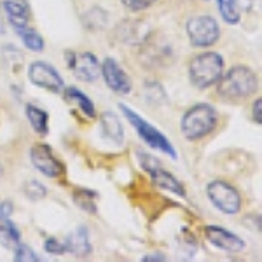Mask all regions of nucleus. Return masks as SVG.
I'll use <instances>...</instances> for the list:
<instances>
[{
	"label": "nucleus",
	"instance_id": "412c9836",
	"mask_svg": "<svg viewBox=\"0 0 262 262\" xmlns=\"http://www.w3.org/2000/svg\"><path fill=\"white\" fill-rule=\"evenodd\" d=\"M96 194L91 192V191H77L74 194V201L77 203L79 206H81L82 210H86V212H91V213H96V205H95V200H91V198H95Z\"/></svg>",
	"mask_w": 262,
	"mask_h": 262
},
{
	"label": "nucleus",
	"instance_id": "7ed1b4c3",
	"mask_svg": "<svg viewBox=\"0 0 262 262\" xmlns=\"http://www.w3.org/2000/svg\"><path fill=\"white\" fill-rule=\"evenodd\" d=\"M224 72V60L217 53H203L194 56L189 65V77L191 82L200 90H206L212 84L219 82Z\"/></svg>",
	"mask_w": 262,
	"mask_h": 262
},
{
	"label": "nucleus",
	"instance_id": "f3484780",
	"mask_svg": "<svg viewBox=\"0 0 262 262\" xmlns=\"http://www.w3.org/2000/svg\"><path fill=\"white\" fill-rule=\"evenodd\" d=\"M65 95H67V98H69L72 103H75L77 105L81 111L86 114L90 119H93V117L96 116V111H95V105H93V101L88 98L84 93H81L79 90H75V88H67V91H65Z\"/></svg>",
	"mask_w": 262,
	"mask_h": 262
},
{
	"label": "nucleus",
	"instance_id": "cd10ccee",
	"mask_svg": "<svg viewBox=\"0 0 262 262\" xmlns=\"http://www.w3.org/2000/svg\"><path fill=\"white\" fill-rule=\"evenodd\" d=\"M142 260H143V262H149V260H159V262H163V260H164V257H163V255H159V253H152V255L143 257Z\"/></svg>",
	"mask_w": 262,
	"mask_h": 262
},
{
	"label": "nucleus",
	"instance_id": "6ab92c4d",
	"mask_svg": "<svg viewBox=\"0 0 262 262\" xmlns=\"http://www.w3.org/2000/svg\"><path fill=\"white\" fill-rule=\"evenodd\" d=\"M21 40H23V44L27 46L30 51H35V53H40V51H44V39L37 33L35 30H27V28H21L18 30Z\"/></svg>",
	"mask_w": 262,
	"mask_h": 262
},
{
	"label": "nucleus",
	"instance_id": "2eb2a0df",
	"mask_svg": "<svg viewBox=\"0 0 262 262\" xmlns=\"http://www.w3.org/2000/svg\"><path fill=\"white\" fill-rule=\"evenodd\" d=\"M101 129H103V135L112 140L114 143H121L122 137H124V131H122L121 121L114 116L112 112H105L101 116Z\"/></svg>",
	"mask_w": 262,
	"mask_h": 262
},
{
	"label": "nucleus",
	"instance_id": "dca6fc26",
	"mask_svg": "<svg viewBox=\"0 0 262 262\" xmlns=\"http://www.w3.org/2000/svg\"><path fill=\"white\" fill-rule=\"evenodd\" d=\"M27 117H28V122L32 124V128L35 129V133L48 135V131H49V126H48L49 116H48V112H44L42 108L37 107V105H28V107H27Z\"/></svg>",
	"mask_w": 262,
	"mask_h": 262
},
{
	"label": "nucleus",
	"instance_id": "0eeeda50",
	"mask_svg": "<svg viewBox=\"0 0 262 262\" xmlns=\"http://www.w3.org/2000/svg\"><path fill=\"white\" fill-rule=\"evenodd\" d=\"M67 58H69L67 60L69 69L79 81L93 82L100 77L101 65L93 53H67Z\"/></svg>",
	"mask_w": 262,
	"mask_h": 262
},
{
	"label": "nucleus",
	"instance_id": "1a4fd4ad",
	"mask_svg": "<svg viewBox=\"0 0 262 262\" xmlns=\"http://www.w3.org/2000/svg\"><path fill=\"white\" fill-rule=\"evenodd\" d=\"M28 79L37 88L48 90L51 93H61L63 91V79L56 72L54 67L44 61H35L28 69Z\"/></svg>",
	"mask_w": 262,
	"mask_h": 262
},
{
	"label": "nucleus",
	"instance_id": "a878e982",
	"mask_svg": "<svg viewBox=\"0 0 262 262\" xmlns=\"http://www.w3.org/2000/svg\"><path fill=\"white\" fill-rule=\"evenodd\" d=\"M11 213H12V205L9 201L0 203V221H2V219H6V217H9Z\"/></svg>",
	"mask_w": 262,
	"mask_h": 262
},
{
	"label": "nucleus",
	"instance_id": "4468645a",
	"mask_svg": "<svg viewBox=\"0 0 262 262\" xmlns=\"http://www.w3.org/2000/svg\"><path fill=\"white\" fill-rule=\"evenodd\" d=\"M67 253H74L77 257H88L91 253L90 234L84 227H77L74 232H70L65 242Z\"/></svg>",
	"mask_w": 262,
	"mask_h": 262
},
{
	"label": "nucleus",
	"instance_id": "39448f33",
	"mask_svg": "<svg viewBox=\"0 0 262 262\" xmlns=\"http://www.w3.org/2000/svg\"><path fill=\"white\" fill-rule=\"evenodd\" d=\"M187 35L192 48H210L221 37V28L212 16H194L187 21Z\"/></svg>",
	"mask_w": 262,
	"mask_h": 262
},
{
	"label": "nucleus",
	"instance_id": "20e7f679",
	"mask_svg": "<svg viewBox=\"0 0 262 262\" xmlns=\"http://www.w3.org/2000/svg\"><path fill=\"white\" fill-rule=\"evenodd\" d=\"M121 111L126 117H128V121L131 122V124H133V128L137 129L138 137H140L147 145L152 147V149H156V150H161V152H164V154L171 156L173 159H177L175 147L171 145V142L164 137L161 131L156 129L150 122H147L143 117H140L137 112L131 111V108H128L126 105H121Z\"/></svg>",
	"mask_w": 262,
	"mask_h": 262
},
{
	"label": "nucleus",
	"instance_id": "5701e85b",
	"mask_svg": "<svg viewBox=\"0 0 262 262\" xmlns=\"http://www.w3.org/2000/svg\"><path fill=\"white\" fill-rule=\"evenodd\" d=\"M16 255H14V260L18 262H39L40 259L35 255V252L30 250L27 245H16Z\"/></svg>",
	"mask_w": 262,
	"mask_h": 262
},
{
	"label": "nucleus",
	"instance_id": "423d86ee",
	"mask_svg": "<svg viewBox=\"0 0 262 262\" xmlns=\"http://www.w3.org/2000/svg\"><path fill=\"white\" fill-rule=\"evenodd\" d=\"M208 198L210 201L221 210L222 213H227V215H236L242 208V196L239 192L232 187L231 184L227 182H222V180H215L212 184H208Z\"/></svg>",
	"mask_w": 262,
	"mask_h": 262
},
{
	"label": "nucleus",
	"instance_id": "ddd939ff",
	"mask_svg": "<svg viewBox=\"0 0 262 262\" xmlns=\"http://www.w3.org/2000/svg\"><path fill=\"white\" fill-rule=\"evenodd\" d=\"M2 9L16 30L27 28L28 19H30V11H28V6L23 0H4Z\"/></svg>",
	"mask_w": 262,
	"mask_h": 262
},
{
	"label": "nucleus",
	"instance_id": "c85d7f7f",
	"mask_svg": "<svg viewBox=\"0 0 262 262\" xmlns=\"http://www.w3.org/2000/svg\"><path fill=\"white\" fill-rule=\"evenodd\" d=\"M0 175H2V166H0Z\"/></svg>",
	"mask_w": 262,
	"mask_h": 262
},
{
	"label": "nucleus",
	"instance_id": "f8f14e48",
	"mask_svg": "<svg viewBox=\"0 0 262 262\" xmlns=\"http://www.w3.org/2000/svg\"><path fill=\"white\" fill-rule=\"evenodd\" d=\"M205 234L208 238V242L213 245V247L221 248L224 252L229 253H238L245 248V242L239 236L232 234V232L226 231L224 227L219 226H208L205 229Z\"/></svg>",
	"mask_w": 262,
	"mask_h": 262
},
{
	"label": "nucleus",
	"instance_id": "bb28decb",
	"mask_svg": "<svg viewBox=\"0 0 262 262\" xmlns=\"http://www.w3.org/2000/svg\"><path fill=\"white\" fill-rule=\"evenodd\" d=\"M260 100H255V103H253V119L257 121V124H260L262 122V117H260Z\"/></svg>",
	"mask_w": 262,
	"mask_h": 262
},
{
	"label": "nucleus",
	"instance_id": "f257e3e1",
	"mask_svg": "<svg viewBox=\"0 0 262 262\" xmlns=\"http://www.w3.org/2000/svg\"><path fill=\"white\" fill-rule=\"evenodd\" d=\"M219 81H221L219 82V95L232 101L248 98L257 91V86H259L257 75L247 67H232L227 74H222Z\"/></svg>",
	"mask_w": 262,
	"mask_h": 262
},
{
	"label": "nucleus",
	"instance_id": "a211bd4d",
	"mask_svg": "<svg viewBox=\"0 0 262 262\" xmlns=\"http://www.w3.org/2000/svg\"><path fill=\"white\" fill-rule=\"evenodd\" d=\"M219 11H221V14L226 23H229V25L239 23L242 14H239L238 0H219Z\"/></svg>",
	"mask_w": 262,
	"mask_h": 262
},
{
	"label": "nucleus",
	"instance_id": "b1692460",
	"mask_svg": "<svg viewBox=\"0 0 262 262\" xmlns=\"http://www.w3.org/2000/svg\"><path fill=\"white\" fill-rule=\"evenodd\" d=\"M121 2H122V6L129 11H143V9H147V7H150L156 0H121Z\"/></svg>",
	"mask_w": 262,
	"mask_h": 262
},
{
	"label": "nucleus",
	"instance_id": "393cba45",
	"mask_svg": "<svg viewBox=\"0 0 262 262\" xmlns=\"http://www.w3.org/2000/svg\"><path fill=\"white\" fill-rule=\"evenodd\" d=\"M44 248H46V252H48V253H53V255H60V253H67L65 243H60L58 239H54V238L46 239Z\"/></svg>",
	"mask_w": 262,
	"mask_h": 262
},
{
	"label": "nucleus",
	"instance_id": "9d476101",
	"mask_svg": "<svg viewBox=\"0 0 262 262\" xmlns=\"http://www.w3.org/2000/svg\"><path fill=\"white\" fill-rule=\"evenodd\" d=\"M30 161L35 166V170H39L42 175L49 177V179H56L63 173L61 163L56 159V156L53 154L51 147L39 143V145L30 149Z\"/></svg>",
	"mask_w": 262,
	"mask_h": 262
},
{
	"label": "nucleus",
	"instance_id": "4be33fe9",
	"mask_svg": "<svg viewBox=\"0 0 262 262\" xmlns=\"http://www.w3.org/2000/svg\"><path fill=\"white\" fill-rule=\"evenodd\" d=\"M25 194H27V198H30V200L39 201V200H42V198L46 196V194H48V189H46L40 182L32 180V182H28V184L25 185Z\"/></svg>",
	"mask_w": 262,
	"mask_h": 262
},
{
	"label": "nucleus",
	"instance_id": "f03ea898",
	"mask_svg": "<svg viewBox=\"0 0 262 262\" xmlns=\"http://www.w3.org/2000/svg\"><path fill=\"white\" fill-rule=\"evenodd\" d=\"M215 126H217V112L208 103H200L191 107L184 114L180 122L182 135L191 142L208 137L215 129Z\"/></svg>",
	"mask_w": 262,
	"mask_h": 262
},
{
	"label": "nucleus",
	"instance_id": "aec40b11",
	"mask_svg": "<svg viewBox=\"0 0 262 262\" xmlns=\"http://www.w3.org/2000/svg\"><path fill=\"white\" fill-rule=\"evenodd\" d=\"M0 243L6 245L7 248L16 247L19 243V232L12 224L7 222L4 226H0Z\"/></svg>",
	"mask_w": 262,
	"mask_h": 262
},
{
	"label": "nucleus",
	"instance_id": "9b49d317",
	"mask_svg": "<svg viewBox=\"0 0 262 262\" xmlns=\"http://www.w3.org/2000/svg\"><path fill=\"white\" fill-rule=\"evenodd\" d=\"M101 75H103L107 86L117 95H128L131 91V81L126 72L121 69L119 63L112 58H107L101 65Z\"/></svg>",
	"mask_w": 262,
	"mask_h": 262
},
{
	"label": "nucleus",
	"instance_id": "6e6552de",
	"mask_svg": "<svg viewBox=\"0 0 262 262\" xmlns=\"http://www.w3.org/2000/svg\"><path fill=\"white\" fill-rule=\"evenodd\" d=\"M140 161H142L143 170L149 173L156 185H159V187L166 189V191H170V192L179 194V196H185V189L182 187V184L175 179V177L170 175V173L164 170L161 164H159L158 159H154L149 154H140Z\"/></svg>",
	"mask_w": 262,
	"mask_h": 262
}]
</instances>
